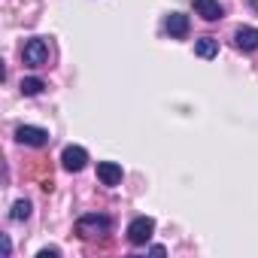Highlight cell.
<instances>
[{
	"instance_id": "cell-10",
	"label": "cell",
	"mask_w": 258,
	"mask_h": 258,
	"mask_svg": "<svg viewBox=\"0 0 258 258\" xmlns=\"http://www.w3.org/2000/svg\"><path fill=\"white\" fill-rule=\"evenodd\" d=\"M195 55L204 58V61H213V58L219 55V40H216V37H201V40H195Z\"/></svg>"
},
{
	"instance_id": "cell-13",
	"label": "cell",
	"mask_w": 258,
	"mask_h": 258,
	"mask_svg": "<svg viewBox=\"0 0 258 258\" xmlns=\"http://www.w3.org/2000/svg\"><path fill=\"white\" fill-rule=\"evenodd\" d=\"M49 255H52V258H58V255H61V249H58V246H46V249H40V252H37V258H49Z\"/></svg>"
},
{
	"instance_id": "cell-5",
	"label": "cell",
	"mask_w": 258,
	"mask_h": 258,
	"mask_svg": "<svg viewBox=\"0 0 258 258\" xmlns=\"http://www.w3.org/2000/svg\"><path fill=\"white\" fill-rule=\"evenodd\" d=\"M85 164H88V152L82 146H67L61 152V167L67 173H79V170H85Z\"/></svg>"
},
{
	"instance_id": "cell-1",
	"label": "cell",
	"mask_w": 258,
	"mask_h": 258,
	"mask_svg": "<svg viewBox=\"0 0 258 258\" xmlns=\"http://www.w3.org/2000/svg\"><path fill=\"white\" fill-rule=\"evenodd\" d=\"M112 231V222L109 216H100V213H85L76 219V234L82 240H97V237H106Z\"/></svg>"
},
{
	"instance_id": "cell-4",
	"label": "cell",
	"mask_w": 258,
	"mask_h": 258,
	"mask_svg": "<svg viewBox=\"0 0 258 258\" xmlns=\"http://www.w3.org/2000/svg\"><path fill=\"white\" fill-rule=\"evenodd\" d=\"M16 140H19L22 146L40 149V146L49 143V131H46V127H37V124H19V127H16Z\"/></svg>"
},
{
	"instance_id": "cell-14",
	"label": "cell",
	"mask_w": 258,
	"mask_h": 258,
	"mask_svg": "<svg viewBox=\"0 0 258 258\" xmlns=\"http://www.w3.org/2000/svg\"><path fill=\"white\" fill-rule=\"evenodd\" d=\"M4 252H7V255H13V240H10L7 234H4Z\"/></svg>"
},
{
	"instance_id": "cell-2",
	"label": "cell",
	"mask_w": 258,
	"mask_h": 258,
	"mask_svg": "<svg viewBox=\"0 0 258 258\" xmlns=\"http://www.w3.org/2000/svg\"><path fill=\"white\" fill-rule=\"evenodd\" d=\"M49 55H52V46H49V40H43V37L28 40L25 49H22V61H25L28 67H46V64H49Z\"/></svg>"
},
{
	"instance_id": "cell-3",
	"label": "cell",
	"mask_w": 258,
	"mask_h": 258,
	"mask_svg": "<svg viewBox=\"0 0 258 258\" xmlns=\"http://www.w3.org/2000/svg\"><path fill=\"white\" fill-rule=\"evenodd\" d=\"M127 243L131 246H146L149 240H152V234H155V219L152 216H137L131 225H127Z\"/></svg>"
},
{
	"instance_id": "cell-7",
	"label": "cell",
	"mask_w": 258,
	"mask_h": 258,
	"mask_svg": "<svg viewBox=\"0 0 258 258\" xmlns=\"http://www.w3.org/2000/svg\"><path fill=\"white\" fill-rule=\"evenodd\" d=\"M164 28H167V34H170L173 40H185L188 31H191V22H188L185 13H170V16L164 19Z\"/></svg>"
},
{
	"instance_id": "cell-9",
	"label": "cell",
	"mask_w": 258,
	"mask_h": 258,
	"mask_svg": "<svg viewBox=\"0 0 258 258\" xmlns=\"http://www.w3.org/2000/svg\"><path fill=\"white\" fill-rule=\"evenodd\" d=\"M195 13H198L204 22H219V19L225 16V10H222L219 0H195Z\"/></svg>"
},
{
	"instance_id": "cell-8",
	"label": "cell",
	"mask_w": 258,
	"mask_h": 258,
	"mask_svg": "<svg viewBox=\"0 0 258 258\" xmlns=\"http://www.w3.org/2000/svg\"><path fill=\"white\" fill-rule=\"evenodd\" d=\"M234 46L240 52H255L258 49V28H249V25L237 28L234 31Z\"/></svg>"
},
{
	"instance_id": "cell-11",
	"label": "cell",
	"mask_w": 258,
	"mask_h": 258,
	"mask_svg": "<svg viewBox=\"0 0 258 258\" xmlns=\"http://www.w3.org/2000/svg\"><path fill=\"white\" fill-rule=\"evenodd\" d=\"M43 88H46V82H43L40 76H25V79L19 82V91H22L25 97H37V94H43Z\"/></svg>"
},
{
	"instance_id": "cell-6",
	"label": "cell",
	"mask_w": 258,
	"mask_h": 258,
	"mask_svg": "<svg viewBox=\"0 0 258 258\" xmlns=\"http://www.w3.org/2000/svg\"><path fill=\"white\" fill-rule=\"evenodd\" d=\"M121 176H124L121 164H115V161H97V179H100V185L115 188V185H121Z\"/></svg>"
},
{
	"instance_id": "cell-12",
	"label": "cell",
	"mask_w": 258,
	"mask_h": 258,
	"mask_svg": "<svg viewBox=\"0 0 258 258\" xmlns=\"http://www.w3.org/2000/svg\"><path fill=\"white\" fill-rule=\"evenodd\" d=\"M10 219H13V222H28V219H31V201H28V198L16 201L13 210H10Z\"/></svg>"
}]
</instances>
